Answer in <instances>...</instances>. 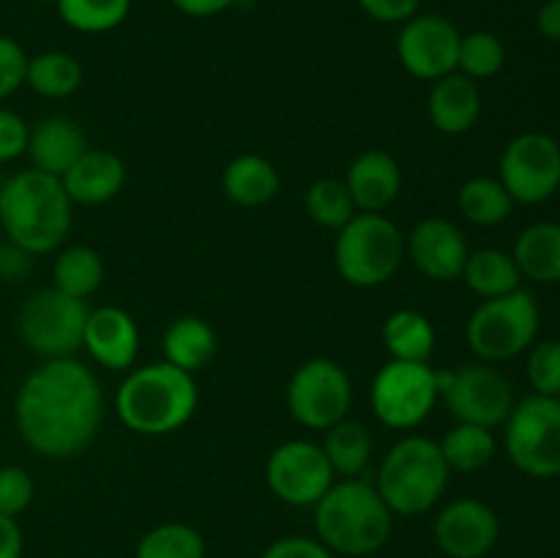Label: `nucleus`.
I'll list each match as a JSON object with an SVG mask.
<instances>
[{
  "label": "nucleus",
  "instance_id": "1",
  "mask_svg": "<svg viewBox=\"0 0 560 558\" xmlns=\"http://www.w3.org/2000/svg\"><path fill=\"white\" fill-rule=\"evenodd\" d=\"M104 419V394L91 367L69 359H44L22 381L14 421L22 441L47 460L85 452Z\"/></svg>",
  "mask_w": 560,
  "mask_h": 558
},
{
  "label": "nucleus",
  "instance_id": "2",
  "mask_svg": "<svg viewBox=\"0 0 560 558\" xmlns=\"http://www.w3.org/2000/svg\"><path fill=\"white\" fill-rule=\"evenodd\" d=\"M74 202L63 184L42 170H20L0 189V228L5 241L27 255H49L69 239Z\"/></svg>",
  "mask_w": 560,
  "mask_h": 558
},
{
  "label": "nucleus",
  "instance_id": "3",
  "mask_svg": "<svg viewBox=\"0 0 560 558\" xmlns=\"http://www.w3.org/2000/svg\"><path fill=\"white\" fill-rule=\"evenodd\" d=\"M315 536L345 558L372 556L392 539L394 514L377 492L375 481L339 479L315 503Z\"/></svg>",
  "mask_w": 560,
  "mask_h": 558
},
{
  "label": "nucleus",
  "instance_id": "4",
  "mask_svg": "<svg viewBox=\"0 0 560 558\" xmlns=\"http://www.w3.org/2000/svg\"><path fill=\"white\" fill-rule=\"evenodd\" d=\"M200 392L189 372L170 361L135 367L115 392V414L137 435H170L195 416Z\"/></svg>",
  "mask_w": 560,
  "mask_h": 558
},
{
  "label": "nucleus",
  "instance_id": "5",
  "mask_svg": "<svg viewBox=\"0 0 560 558\" xmlns=\"http://www.w3.org/2000/svg\"><path fill=\"white\" fill-rule=\"evenodd\" d=\"M452 470L443 460L438 441L427 435H408L388 449L377 468L375 487L392 514L413 518L435 507L446 492Z\"/></svg>",
  "mask_w": 560,
  "mask_h": 558
},
{
  "label": "nucleus",
  "instance_id": "6",
  "mask_svg": "<svg viewBox=\"0 0 560 558\" xmlns=\"http://www.w3.org/2000/svg\"><path fill=\"white\" fill-rule=\"evenodd\" d=\"M405 260V235L383 213H355L334 241V266L353 288H381Z\"/></svg>",
  "mask_w": 560,
  "mask_h": 558
},
{
  "label": "nucleus",
  "instance_id": "7",
  "mask_svg": "<svg viewBox=\"0 0 560 558\" xmlns=\"http://www.w3.org/2000/svg\"><path fill=\"white\" fill-rule=\"evenodd\" d=\"M539 334V306L525 288L514 293L485 299L468 317L465 342L470 353L487 364L517 359L536 342Z\"/></svg>",
  "mask_w": 560,
  "mask_h": 558
},
{
  "label": "nucleus",
  "instance_id": "8",
  "mask_svg": "<svg viewBox=\"0 0 560 558\" xmlns=\"http://www.w3.org/2000/svg\"><path fill=\"white\" fill-rule=\"evenodd\" d=\"M503 425V449L514 468L534 479L560 476V397L530 394L514 403Z\"/></svg>",
  "mask_w": 560,
  "mask_h": 558
},
{
  "label": "nucleus",
  "instance_id": "9",
  "mask_svg": "<svg viewBox=\"0 0 560 558\" xmlns=\"http://www.w3.org/2000/svg\"><path fill=\"white\" fill-rule=\"evenodd\" d=\"M372 414L388 430H413L441 403L438 370L430 361H386L370 392Z\"/></svg>",
  "mask_w": 560,
  "mask_h": 558
},
{
  "label": "nucleus",
  "instance_id": "10",
  "mask_svg": "<svg viewBox=\"0 0 560 558\" xmlns=\"http://www.w3.org/2000/svg\"><path fill=\"white\" fill-rule=\"evenodd\" d=\"M441 403L463 425L495 430L514 408V388L509 377L487 361H468L454 370H438Z\"/></svg>",
  "mask_w": 560,
  "mask_h": 558
},
{
  "label": "nucleus",
  "instance_id": "11",
  "mask_svg": "<svg viewBox=\"0 0 560 558\" xmlns=\"http://www.w3.org/2000/svg\"><path fill=\"white\" fill-rule=\"evenodd\" d=\"M88 304L60 293L58 288H42L25 299L16 312V332L33 353L44 359H69L82 348Z\"/></svg>",
  "mask_w": 560,
  "mask_h": 558
},
{
  "label": "nucleus",
  "instance_id": "12",
  "mask_svg": "<svg viewBox=\"0 0 560 558\" xmlns=\"http://www.w3.org/2000/svg\"><path fill=\"white\" fill-rule=\"evenodd\" d=\"M288 410L306 430L326 432L348 419L353 405V383L342 364L331 359H310L290 375Z\"/></svg>",
  "mask_w": 560,
  "mask_h": 558
},
{
  "label": "nucleus",
  "instance_id": "13",
  "mask_svg": "<svg viewBox=\"0 0 560 558\" xmlns=\"http://www.w3.org/2000/svg\"><path fill=\"white\" fill-rule=\"evenodd\" d=\"M498 181L514 202L539 206L560 186V146L545 131H525L514 137L501 153Z\"/></svg>",
  "mask_w": 560,
  "mask_h": 558
},
{
  "label": "nucleus",
  "instance_id": "14",
  "mask_svg": "<svg viewBox=\"0 0 560 558\" xmlns=\"http://www.w3.org/2000/svg\"><path fill=\"white\" fill-rule=\"evenodd\" d=\"M334 481L320 443L284 441L268 454L266 485L288 507H315Z\"/></svg>",
  "mask_w": 560,
  "mask_h": 558
},
{
  "label": "nucleus",
  "instance_id": "15",
  "mask_svg": "<svg viewBox=\"0 0 560 558\" xmlns=\"http://www.w3.org/2000/svg\"><path fill=\"white\" fill-rule=\"evenodd\" d=\"M459 38L463 33L443 14H416L399 25L397 58L410 77L435 82L457 71Z\"/></svg>",
  "mask_w": 560,
  "mask_h": 558
},
{
  "label": "nucleus",
  "instance_id": "16",
  "mask_svg": "<svg viewBox=\"0 0 560 558\" xmlns=\"http://www.w3.org/2000/svg\"><path fill=\"white\" fill-rule=\"evenodd\" d=\"M432 536L443 556L485 558L501 536V520L490 503L479 498H454L438 512Z\"/></svg>",
  "mask_w": 560,
  "mask_h": 558
},
{
  "label": "nucleus",
  "instance_id": "17",
  "mask_svg": "<svg viewBox=\"0 0 560 558\" xmlns=\"http://www.w3.org/2000/svg\"><path fill=\"white\" fill-rule=\"evenodd\" d=\"M405 255L432 282H452L463 277L470 249L457 224L443 217H427L405 239Z\"/></svg>",
  "mask_w": 560,
  "mask_h": 558
},
{
  "label": "nucleus",
  "instance_id": "18",
  "mask_svg": "<svg viewBox=\"0 0 560 558\" xmlns=\"http://www.w3.org/2000/svg\"><path fill=\"white\" fill-rule=\"evenodd\" d=\"M82 348L104 370H131L140 353V328L120 306H96L88 312Z\"/></svg>",
  "mask_w": 560,
  "mask_h": 558
},
{
  "label": "nucleus",
  "instance_id": "19",
  "mask_svg": "<svg viewBox=\"0 0 560 558\" xmlns=\"http://www.w3.org/2000/svg\"><path fill=\"white\" fill-rule=\"evenodd\" d=\"M74 206H102L118 197L126 186V164L118 153L88 148L60 178Z\"/></svg>",
  "mask_w": 560,
  "mask_h": 558
},
{
  "label": "nucleus",
  "instance_id": "20",
  "mask_svg": "<svg viewBox=\"0 0 560 558\" xmlns=\"http://www.w3.org/2000/svg\"><path fill=\"white\" fill-rule=\"evenodd\" d=\"M353 206L359 213H383L402 191V170L386 151H364L353 159L345 175Z\"/></svg>",
  "mask_w": 560,
  "mask_h": 558
},
{
  "label": "nucleus",
  "instance_id": "21",
  "mask_svg": "<svg viewBox=\"0 0 560 558\" xmlns=\"http://www.w3.org/2000/svg\"><path fill=\"white\" fill-rule=\"evenodd\" d=\"M481 115V91L479 82L468 80L459 71L441 77L432 82L430 98H427V118L432 129L441 135L459 137L468 135Z\"/></svg>",
  "mask_w": 560,
  "mask_h": 558
},
{
  "label": "nucleus",
  "instance_id": "22",
  "mask_svg": "<svg viewBox=\"0 0 560 558\" xmlns=\"http://www.w3.org/2000/svg\"><path fill=\"white\" fill-rule=\"evenodd\" d=\"M88 151L85 131L63 115H49L38 120L27 135V159L33 170L63 178L66 170Z\"/></svg>",
  "mask_w": 560,
  "mask_h": 558
},
{
  "label": "nucleus",
  "instance_id": "23",
  "mask_svg": "<svg viewBox=\"0 0 560 558\" xmlns=\"http://www.w3.org/2000/svg\"><path fill=\"white\" fill-rule=\"evenodd\" d=\"M224 197L235 206L257 208L271 202L282 189V178L273 162L257 153H241L224 167L222 175Z\"/></svg>",
  "mask_w": 560,
  "mask_h": 558
},
{
  "label": "nucleus",
  "instance_id": "24",
  "mask_svg": "<svg viewBox=\"0 0 560 558\" xmlns=\"http://www.w3.org/2000/svg\"><path fill=\"white\" fill-rule=\"evenodd\" d=\"M219 348L217 332L211 328V323H206L202 317L186 315L178 317L167 326L162 337V350H164V361H170L178 370L195 372L206 370L208 364L213 361Z\"/></svg>",
  "mask_w": 560,
  "mask_h": 558
},
{
  "label": "nucleus",
  "instance_id": "25",
  "mask_svg": "<svg viewBox=\"0 0 560 558\" xmlns=\"http://www.w3.org/2000/svg\"><path fill=\"white\" fill-rule=\"evenodd\" d=\"M523 279L560 282V222H536L520 233L512 252Z\"/></svg>",
  "mask_w": 560,
  "mask_h": 558
},
{
  "label": "nucleus",
  "instance_id": "26",
  "mask_svg": "<svg viewBox=\"0 0 560 558\" xmlns=\"http://www.w3.org/2000/svg\"><path fill=\"white\" fill-rule=\"evenodd\" d=\"M320 449L337 479H359L372 463V435L359 421L342 419L328 427Z\"/></svg>",
  "mask_w": 560,
  "mask_h": 558
},
{
  "label": "nucleus",
  "instance_id": "27",
  "mask_svg": "<svg viewBox=\"0 0 560 558\" xmlns=\"http://www.w3.org/2000/svg\"><path fill=\"white\" fill-rule=\"evenodd\" d=\"M463 279L481 299H498V295L514 293L523 288V274L509 252L503 249H476L465 260Z\"/></svg>",
  "mask_w": 560,
  "mask_h": 558
},
{
  "label": "nucleus",
  "instance_id": "28",
  "mask_svg": "<svg viewBox=\"0 0 560 558\" xmlns=\"http://www.w3.org/2000/svg\"><path fill=\"white\" fill-rule=\"evenodd\" d=\"M82 77L85 71L80 60L63 49H47L27 58L25 85L44 98H69L71 93L80 91Z\"/></svg>",
  "mask_w": 560,
  "mask_h": 558
},
{
  "label": "nucleus",
  "instance_id": "29",
  "mask_svg": "<svg viewBox=\"0 0 560 558\" xmlns=\"http://www.w3.org/2000/svg\"><path fill=\"white\" fill-rule=\"evenodd\" d=\"M381 334L388 356L397 361H430L435 353V328L416 310L392 312Z\"/></svg>",
  "mask_w": 560,
  "mask_h": 558
},
{
  "label": "nucleus",
  "instance_id": "30",
  "mask_svg": "<svg viewBox=\"0 0 560 558\" xmlns=\"http://www.w3.org/2000/svg\"><path fill=\"white\" fill-rule=\"evenodd\" d=\"M438 446H441V454L452 474H474V470H481L485 465L492 463V457L498 452L495 432L490 427L463 425V421H457L438 441Z\"/></svg>",
  "mask_w": 560,
  "mask_h": 558
},
{
  "label": "nucleus",
  "instance_id": "31",
  "mask_svg": "<svg viewBox=\"0 0 560 558\" xmlns=\"http://www.w3.org/2000/svg\"><path fill=\"white\" fill-rule=\"evenodd\" d=\"M104 282V260L93 246L77 244L58 252L52 263V288L71 299L85 301Z\"/></svg>",
  "mask_w": 560,
  "mask_h": 558
},
{
  "label": "nucleus",
  "instance_id": "32",
  "mask_svg": "<svg viewBox=\"0 0 560 558\" xmlns=\"http://www.w3.org/2000/svg\"><path fill=\"white\" fill-rule=\"evenodd\" d=\"M457 206L459 213L479 228H495L506 222L514 211V200L506 186L490 175H476L465 181L457 191Z\"/></svg>",
  "mask_w": 560,
  "mask_h": 558
},
{
  "label": "nucleus",
  "instance_id": "33",
  "mask_svg": "<svg viewBox=\"0 0 560 558\" xmlns=\"http://www.w3.org/2000/svg\"><path fill=\"white\" fill-rule=\"evenodd\" d=\"M135 558H206V539L186 523H162L137 542Z\"/></svg>",
  "mask_w": 560,
  "mask_h": 558
},
{
  "label": "nucleus",
  "instance_id": "34",
  "mask_svg": "<svg viewBox=\"0 0 560 558\" xmlns=\"http://www.w3.org/2000/svg\"><path fill=\"white\" fill-rule=\"evenodd\" d=\"M58 14L71 31L107 33L129 16L131 0H55Z\"/></svg>",
  "mask_w": 560,
  "mask_h": 558
},
{
  "label": "nucleus",
  "instance_id": "35",
  "mask_svg": "<svg viewBox=\"0 0 560 558\" xmlns=\"http://www.w3.org/2000/svg\"><path fill=\"white\" fill-rule=\"evenodd\" d=\"M306 213L315 224L326 230H339L355 217L353 197H350L348 186L339 178H317L315 184L306 189Z\"/></svg>",
  "mask_w": 560,
  "mask_h": 558
},
{
  "label": "nucleus",
  "instance_id": "36",
  "mask_svg": "<svg viewBox=\"0 0 560 558\" xmlns=\"http://www.w3.org/2000/svg\"><path fill=\"white\" fill-rule=\"evenodd\" d=\"M506 66V47L501 38L490 31H474L463 33L459 38V55H457V71L468 80H490L498 71Z\"/></svg>",
  "mask_w": 560,
  "mask_h": 558
},
{
  "label": "nucleus",
  "instance_id": "37",
  "mask_svg": "<svg viewBox=\"0 0 560 558\" xmlns=\"http://www.w3.org/2000/svg\"><path fill=\"white\" fill-rule=\"evenodd\" d=\"M528 381L534 394L560 397V339H545L528 348Z\"/></svg>",
  "mask_w": 560,
  "mask_h": 558
},
{
  "label": "nucleus",
  "instance_id": "38",
  "mask_svg": "<svg viewBox=\"0 0 560 558\" xmlns=\"http://www.w3.org/2000/svg\"><path fill=\"white\" fill-rule=\"evenodd\" d=\"M36 496L33 476L22 465H0V514L20 518Z\"/></svg>",
  "mask_w": 560,
  "mask_h": 558
},
{
  "label": "nucleus",
  "instance_id": "39",
  "mask_svg": "<svg viewBox=\"0 0 560 558\" xmlns=\"http://www.w3.org/2000/svg\"><path fill=\"white\" fill-rule=\"evenodd\" d=\"M27 53L16 38L0 33V102L25 85Z\"/></svg>",
  "mask_w": 560,
  "mask_h": 558
},
{
  "label": "nucleus",
  "instance_id": "40",
  "mask_svg": "<svg viewBox=\"0 0 560 558\" xmlns=\"http://www.w3.org/2000/svg\"><path fill=\"white\" fill-rule=\"evenodd\" d=\"M31 126L11 109L0 107V164L25 156Z\"/></svg>",
  "mask_w": 560,
  "mask_h": 558
},
{
  "label": "nucleus",
  "instance_id": "41",
  "mask_svg": "<svg viewBox=\"0 0 560 558\" xmlns=\"http://www.w3.org/2000/svg\"><path fill=\"white\" fill-rule=\"evenodd\" d=\"M260 558H337L317 536H279Z\"/></svg>",
  "mask_w": 560,
  "mask_h": 558
},
{
  "label": "nucleus",
  "instance_id": "42",
  "mask_svg": "<svg viewBox=\"0 0 560 558\" xmlns=\"http://www.w3.org/2000/svg\"><path fill=\"white\" fill-rule=\"evenodd\" d=\"M355 3L370 20L383 22V25H402L410 16L419 14L421 0H355Z\"/></svg>",
  "mask_w": 560,
  "mask_h": 558
},
{
  "label": "nucleus",
  "instance_id": "43",
  "mask_svg": "<svg viewBox=\"0 0 560 558\" xmlns=\"http://www.w3.org/2000/svg\"><path fill=\"white\" fill-rule=\"evenodd\" d=\"M31 257L25 249L14 244H0V279L3 282H14V279H22L31 268Z\"/></svg>",
  "mask_w": 560,
  "mask_h": 558
},
{
  "label": "nucleus",
  "instance_id": "44",
  "mask_svg": "<svg viewBox=\"0 0 560 558\" xmlns=\"http://www.w3.org/2000/svg\"><path fill=\"white\" fill-rule=\"evenodd\" d=\"M22 550H25V536L16 518L0 514V558H22Z\"/></svg>",
  "mask_w": 560,
  "mask_h": 558
},
{
  "label": "nucleus",
  "instance_id": "45",
  "mask_svg": "<svg viewBox=\"0 0 560 558\" xmlns=\"http://www.w3.org/2000/svg\"><path fill=\"white\" fill-rule=\"evenodd\" d=\"M170 3H173L180 14L202 20V16H217L222 14V11H228L230 5H235V0H170Z\"/></svg>",
  "mask_w": 560,
  "mask_h": 558
},
{
  "label": "nucleus",
  "instance_id": "46",
  "mask_svg": "<svg viewBox=\"0 0 560 558\" xmlns=\"http://www.w3.org/2000/svg\"><path fill=\"white\" fill-rule=\"evenodd\" d=\"M536 27L547 42H560V0H545L536 14Z\"/></svg>",
  "mask_w": 560,
  "mask_h": 558
},
{
  "label": "nucleus",
  "instance_id": "47",
  "mask_svg": "<svg viewBox=\"0 0 560 558\" xmlns=\"http://www.w3.org/2000/svg\"><path fill=\"white\" fill-rule=\"evenodd\" d=\"M3 181H5V178H3V173H0V189H3Z\"/></svg>",
  "mask_w": 560,
  "mask_h": 558
},
{
  "label": "nucleus",
  "instance_id": "48",
  "mask_svg": "<svg viewBox=\"0 0 560 558\" xmlns=\"http://www.w3.org/2000/svg\"><path fill=\"white\" fill-rule=\"evenodd\" d=\"M38 3H55V0H38Z\"/></svg>",
  "mask_w": 560,
  "mask_h": 558
}]
</instances>
